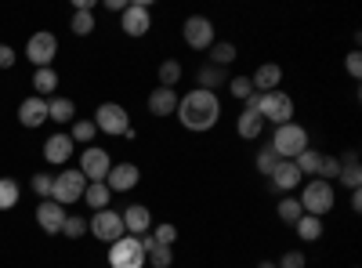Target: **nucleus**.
Instances as JSON below:
<instances>
[{
  "mask_svg": "<svg viewBox=\"0 0 362 268\" xmlns=\"http://www.w3.org/2000/svg\"><path fill=\"white\" fill-rule=\"evenodd\" d=\"M174 116H177V124L185 127V131L203 134V131H214V127H218V120H221V102H218L214 91L192 87L189 95L177 98V112H174Z\"/></svg>",
  "mask_w": 362,
  "mask_h": 268,
  "instance_id": "obj_1",
  "label": "nucleus"
},
{
  "mask_svg": "<svg viewBox=\"0 0 362 268\" xmlns=\"http://www.w3.org/2000/svg\"><path fill=\"white\" fill-rule=\"evenodd\" d=\"M90 120H95V127H98L102 134H109V138H138V131L131 127L127 109L119 105V102H102Z\"/></svg>",
  "mask_w": 362,
  "mask_h": 268,
  "instance_id": "obj_2",
  "label": "nucleus"
},
{
  "mask_svg": "<svg viewBox=\"0 0 362 268\" xmlns=\"http://www.w3.org/2000/svg\"><path fill=\"white\" fill-rule=\"evenodd\" d=\"M297 203H300V211H305V214L326 218L329 211H334V203H337V192H334V185H329V182L312 177V182H305V189H300Z\"/></svg>",
  "mask_w": 362,
  "mask_h": 268,
  "instance_id": "obj_3",
  "label": "nucleus"
},
{
  "mask_svg": "<svg viewBox=\"0 0 362 268\" xmlns=\"http://www.w3.org/2000/svg\"><path fill=\"white\" fill-rule=\"evenodd\" d=\"M308 145H312V141H308V131H305V127H300V124H283V127H276L268 148H272L279 160H297Z\"/></svg>",
  "mask_w": 362,
  "mask_h": 268,
  "instance_id": "obj_4",
  "label": "nucleus"
},
{
  "mask_svg": "<svg viewBox=\"0 0 362 268\" xmlns=\"http://www.w3.org/2000/svg\"><path fill=\"white\" fill-rule=\"evenodd\" d=\"M257 112L261 120L272 124V127H283V124H293V98L286 91H268V95H257Z\"/></svg>",
  "mask_w": 362,
  "mask_h": 268,
  "instance_id": "obj_5",
  "label": "nucleus"
},
{
  "mask_svg": "<svg viewBox=\"0 0 362 268\" xmlns=\"http://www.w3.org/2000/svg\"><path fill=\"white\" fill-rule=\"evenodd\" d=\"M181 40H185V47H192V51H210L218 44L214 22H210L206 15H189L185 22H181Z\"/></svg>",
  "mask_w": 362,
  "mask_h": 268,
  "instance_id": "obj_6",
  "label": "nucleus"
},
{
  "mask_svg": "<svg viewBox=\"0 0 362 268\" xmlns=\"http://www.w3.org/2000/svg\"><path fill=\"white\" fill-rule=\"evenodd\" d=\"M83 189H87V177L80 170H62V174H54V182H51V199L58 206H69V203L83 199Z\"/></svg>",
  "mask_w": 362,
  "mask_h": 268,
  "instance_id": "obj_7",
  "label": "nucleus"
},
{
  "mask_svg": "<svg viewBox=\"0 0 362 268\" xmlns=\"http://www.w3.org/2000/svg\"><path fill=\"white\" fill-rule=\"evenodd\" d=\"M145 250L134 235H124V240L109 243V268H145Z\"/></svg>",
  "mask_w": 362,
  "mask_h": 268,
  "instance_id": "obj_8",
  "label": "nucleus"
},
{
  "mask_svg": "<svg viewBox=\"0 0 362 268\" xmlns=\"http://www.w3.org/2000/svg\"><path fill=\"white\" fill-rule=\"evenodd\" d=\"M54 54H58V37L51 33V29H40V33L29 37V44H25V58H29V62H33L37 69H51Z\"/></svg>",
  "mask_w": 362,
  "mask_h": 268,
  "instance_id": "obj_9",
  "label": "nucleus"
},
{
  "mask_svg": "<svg viewBox=\"0 0 362 268\" xmlns=\"http://www.w3.org/2000/svg\"><path fill=\"white\" fill-rule=\"evenodd\" d=\"M119 29H124V37H145L153 29V8H148V0H134V4L124 8Z\"/></svg>",
  "mask_w": 362,
  "mask_h": 268,
  "instance_id": "obj_10",
  "label": "nucleus"
},
{
  "mask_svg": "<svg viewBox=\"0 0 362 268\" xmlns=\"http://www.w3.org/2000/svg\"><path fill=\"white\" fill-rule=\"evenodd\" d=\"M87 232L95 235V240H102V243H116V240H124V218H119L116 211H98L95 218L87 221Z\"/></svg>",
  "mask_w": 362,
  "mask_h": 268,
  "instance_id": "obj_11",
  "label": "nucleus"
},
{
  "mask_svg": "<svg viewBox=\"0 0 362 268\" xmlns=\"http://www.w3.org/2000/svg\"><path fill=\"white\" fill-rule=\"evenodd\" d=\"M109 167H112V160H109V153L102 145H87L80 153V174L87 177V182H105Z\"/></svg>",
  "mask_w": 362,
  "mask_h": 268,
  "instance_id": "obj_12",
  "label": "nucleus"
},
{
  "mask_svg": "<svg viewBox=\"0 0 362 268\" xmlns=\"http://www.w3.org/2000/svg\"><path fill=\"white\" fill-rule=\"evenodd\" d=\"M138 182H141V170H138V163H131V160L112 163V167H109V177H105L109 192H131Z\"/></svg>",
  "mask_w": 362,
  "mask_h": 268,
  "instance_id": "obj_13",
  "label": "nucleus"
},
{
  "mask_svg": "<svg viewBox=\"0 0 362 268\" xmlns=\"http://www.w3.org/2000/svg\"><path fill=\"white\" fill-rule=\"evenodd\" d=\"M261 131H264V120L257 112V98H250V102H243V112H239V120H235V134L243 141H257Z\"/></svg>",
  "mask_w": 362,
  "mask_h": 268,
  "instance_id": "obj_14",
  "label": "nucleus"
},
{
  "mask_svg": "<svg viewBox=\"0 0 362 268\" xmlns=\"http://www.w3.org/2000/svg\"><path fill=\"white\" fill-rule=\"evenodd\" d=\"M47 120H51V116H47V98H37V95L22 98V105H18V124H22V127L37 131V127H44Z\"/></svg>",
  "mask_w": 362,
  "mask_h": 268,
  "instance_id": "obj_15",
  "label": "nucleus"
},
{
  "mask_svg": "<svg viewBox=\"0 0 362 268\" xmlns=\"http://www.w3.org/2000/svg\"><path fill=\"white\" fill-rule=\"evenodd\" d=\"M119 218H124V232L134 235V240H138V235H148V232H153V211H148L145 203H131Z\"/></svg>",
  "mask_w": 362,
  "mask_h": 268,
  "instance_id": "obj_16",
  "label": "nucleus"
},
{
  "mask_svg": "<svg viewBox=\"0 0 362 268\" xmlns=\"http://www.w3.org/2000/svg\"><path fill=\"white\" fill-rule=\"evenodd\" d=\"M37 225H40V232H47V235H62L66 206H58L54 199H44V203L37 206Z\"/></svg>",
  "mask_w": 362,
  "mask_h": 268,
  "instance_id": "obj_17",
  "label": "nucleus"
},
{
  "mask_svg": "<svg viewBox=\"0 0 362 268\" xmlns=\"http://www.w3.org/2000/svg\"><path fill=\"white\" fill-rule=\"evenodd\" d=\"M73 138L69 134H51L47 141H44V160L47 163H54V167H62V163H69L73 160Z\"/></svg>",
  "mask_w": 362,
  "mask_h": 268,
  "instance_id": "obj_18",
  "label": "nucleus"
},
{
  "mask_svg": "<svg viewBox=\"0 0 362 268\" xmlns=\"http://www.w3.org/2000/svg\"><path fill=\"white\" fill-rule=\"evenodd\" d=\"M268 182H272V189H279V192H293L305 177H300V170L293 167V160H279L276 170L268 174Z\"/></svg>",
  "mask_w": 362,
  "mask_h": 268,
  "instance_id": "obj_19",
  "label": "nucleus"
},
{
  "mask_svg": "<svg viewBox=\"0 0 362 268\" xmlns=\"http://www.w3.org/2000/svg\"><path fill=\"white\" fill-rule=\"evenodd\" d=\"M250 83H254V91H257V95L279 91V83H283V69H279L276 62H264V66H257V69H254Z\"/></svg>",
  "mask_w": 362,
  "mask_h": 268,
  "instance_id": "obj_20",
  "label": "nucleus"
},
{
  "mask_svg": "<svg viewBox=\"0 0 362 268\" xmlns=\"http://www.w3.org/2000/svg\"><path fill=\"white\" fill-rule=\"evenodd\" d=\"M177 91H170V87H153L148 91V112L153 116H174L177 112Z\"/></svg>",
  "mask_w": 362,
  "mask_h": 268,
  "instance_id": "obj_21",
  "label": "nucleus"
},
{
  "mask_svg": "<svg viewBox=\"0 0 362 268\" xmlns=\"http://www.w3.org/2000/svg\"><path fill=\"white\" fill-rule=\"evenodd\" d=\"M109 199H112V192H109V185L105 182H87V189H83V203L90 206V211H109Z\"/></svg>",
  "mask_w": 362,
  "mask_h": 268,
  "instance_id": "obj_22",
  "label": "nucleus"
},
{
  "mask_svg": "<svg viewBox=\"0 0 362 268\" xmlns=\"http://www.w3.org/2000/svg\"><path fill=\"white\" fill-rule=\"evenodd\" d=\"M47 116L54 124H73L76 120V105H73V98H47Z\"/></svg>",
  "mask_w": 362,
  "mask_h": 268,
  "instance_id": "obj_23",
  "label": "nucleus"
},
{
  "mask_svg": "<svg viewBox=\"0 0 362 268\" xmlns=\"http://www.w3.org/2000/svg\"><path fill=\"white\" fill-rule=\"evenodd\" d=\"M181 62L177 58H163L160 62V69H156V80H160V87H170V91H177V83H181Z\"/></svg>",
  "mask_w": 362,
  "mask_h": 268,
  "instance_id": "obj_24",
  "label": "nucleus"
},
{
  "mask_svg": "<svg viewBox=\"0 0 362 268\" xmlns=\"http://www.w3.org/2000/svg\"><path fill=\"white\" fill-rule=\"evenodd\" d=\"M337 177H341V185H348L351 192H355V189H362V167H358V156H355V153H348V156H344V163H341V174H337Z\"/></svg>",
  "mask_w": 362,
  "mask_h": 268,
  "instance_id": "obj_25",
  "label": "nucleus"
},
{
  "mask_svg": "<svg viewBox=\"0 0 362 268\" xmlns=\"http://www.w3.org/2000/svg\"><path fill=\"white\" fill-rule=\"evenodd\" d=\"M293 228H297V240H300V243H315V240H322V218L300 214V221H297Z\"/></svg>",
  "mask_w": 362,
  "mask_h": 268,
  "instance_id": "obj_26",
  "label": "nucleus"
},
{
  "mask_svg": "<svg viewBox=\"0 0 362 268\" xmlns=\"http://www.w3.org/2000/svg\"><path fill=\"white\" fill-rule=\"evenodd\" d=\"M33 91H37V98H47V95L54 98V91H58V73H54V66L33 73Z\"/></svg>",
  "mask_w": 362,
  "mask_h": 268,
  "instance_id": "obj_27",
  "label": "nucleus"
},
{
  "mask_svg": "<svg viewBox=\"0 0 362 268\" xmlns=\"http://www.w3.org/2000/svg\"><path fill=\"white\" fill-rule=\"evenodd\" d=\"M293 167L300 170V177H312V174L319 177V167H322V153H319V148H312V145H308L305 153H300V156L293 160Z\"/></svg>",
  "mask_w": 362,
  "mask_h": 268,
  "instance_id": "obj_28",
  "label": "nucleus"
},
{
  "mask_svg": "<svg viewBox=\"0 0 362 268\" xmlns=\"http://www.w3.org/2000/svg\"><path fill=\"white\" fill-rule=\"evenodd\" d=\"M206 54H210V66H218V69H225V66H232V62H235V54H239V51H235V44H228V40L221 44V40H218V44L210 47Z\"/></svg>",
  "mask_w": 362,
  "mask_h": 268,
  "instance_id": "obj_29",
  "label": "nucleus"
},
{
  "mask_svg": "<svg viewBox=\"0 0 362 268\" xmlns=\"http://www.w3.org/2000/svg\"><path fill=\"white\" fill-rule=\"evenodd\" d=\"M196 83L203 87V91H214V87H221L225 83V69H218V66H203L199 73H196Z\"/></svg>",
  "mask_w": 362,
  "mask_h": 268,
  "instance_id": "obj_30",
  "label": "nucleus"
},
{
  "mask_svg": "<svg viewBox=\"0 0 362 268\" xmlns=\"http://www.w3.org/2000/svg\"><path fill=\"white\" fill-rule=\"evenodd\" d=\"M276 214H279V221H283V225H297L305 211H300V203H297L293 196H283V199H279V206H276Z\"/></svg>",
  "mask_w": 362,
  "mask_h": 268,
  "instance_id": "obj_31",
  "label": "nucleus"
},
{
  "mask_svg": "<svg viewBox=\"0 0 362 268\" xmlns=\"http://www.w3.org/2000/svg\"><path fill=\"white\" fill-rule=\"evenodd\" d=\"M18 196H22V189H18L15 177H0V211H11L18 203Z\"/></svg>",
  "mask_w": 362,
  "mask_h": 268,
  "instance_id": "obj_32",
  "label": "nucleus"
},
{
  "mask_svg": "<svg viewBox=\"0 0 362 268\" xmlns=\"http://www.w3.org/2000/svg\"><path fill=\"white\" fill-rule=\"evenodd\" d=\"M69 29L76 37H90V33H95V11H73Z\"/></svg>",
  "mask_w": 362,
  "mask_h": 268,
  "instance_id": "obj_33",
  "label": "nucleus"
},
{
  "mask_svg": "<svg viewBox=\"0 0 362 268\" xmlns=\"http://www.w3.org/2000/svg\"><path fill=\"white\" fill-rule=\"evenodd\" d=\"M228 91H232L239 102H250V98H257V91H254L250 76H232V80H228Z\"/></svg>",
  "mask_w": 362,
  "mask_h": 268,
  "instance_id": "obj_34",
  "label": "nucleus"
},
{
  "mask_svg": "<svg viewBox=\"0 0 362 268\" xmlns=\"http://www.w3.org/2000/svg\"><path fill=\"white\" fill-rule=\"evenodd\" d=\"M153 240L160 243V247H174V240H177V225H170V221H160V225H153Z\"/></svg>",
  "mask_w": 362,
  "mask_h": 268,
  "instance_id": "obj_35",
  "label": "nucleus"
},
{
  "mask_svg": "<svg viewBox=\"0 0 362 268\" xmlns=\"http://www.w3.org/2000/svg\"><path fill=\"white\" fill-rule=\"evenodd\" d=\"M62 235H66V240H80V235H87V218H80V214H66Z\"/></svg>",
  "mask_w": 362,
  "mask_h": 268,
  "instance_id": "obj_36",
  "label": "nucleus"
},
{
  "mask_svg": "<svg viewBox=\"0 0 362 268\" xmlns=\"http://www.w3.org/2000/svg\"><path fill=\"white\" fill-rule=\"evenodd\" d=\"M145 261L153 264V268H170V264H174V250H170V247H160V243H156L153 250L145 254Z\"/></svg>",
  "mask_w": 362,
  "mask_h": 268,
  "instance_id": "obj_37",
  "label": "nucleus"
},
{
  "mask_svg": "<svg viewBox=\"0 0 362 268\" xmlns=\"http://www.w3.org/2000/svg\"><path fill=\"white\" fill-rule=\"evenodd\" d=\"M95 134H98L95 120H73V131H69V138H73V141H83V145H87Z\"/></svg>",
  "mask_w": 362,
  "mask_h": 268,
  "instance_id": "obj_38",
  "label": "nucleus"
},
{
  "mask_svg": "<svg viewBox=\"0 0 362 268\" xmlns=\"http://www.w3.org/2000/svg\"><path fill=\"white\" fill-rule=\"evenodd\" d=\"M337 174H341V160H337V156H322L319 182H329V185H334V182H337Z\"/></svg>",
  "mask_w": 362,
  "mask_h": 268,
  "instance_id": "obj_39",
  "label": "nucleus"
},
{
  "mask_svg": "<svg viewBox=\"0 0 362 268\" xmlns=\"http://www.w3.org/2000/svg\"><path fill=\"white\" fill-rule=\"evenodd\" d=\"M276 163H279V156L276 153H272V148L264 145L261 148V153L254 156V167H257V174H272V170H276Z\"/></svg>",
  "mask_w": 362,
  "mask_h": 268,
  "instance_id": "obj_40",
  "label": "nucleus"
},
{
  "mask_svg": "<svg viewBox=\"0 0 362 268\" xmlns=\"http://www.w3.org/2000/svg\"><path fill=\"white\" fill-rule=\"evenodd\" d=\"M51 182H54L51 174H33V177H29V189H33L40 199H51Z\"/></svg>",
  "mask_w": 362,
  "mask_h": 268,
  "instance_id": "obj_41",
  "label": "nucleus"
},
{
  "mask_svg": "<svg viewBox=\"0 0 362 268\" xmlns=\"http://www.w3.org/2000/svg\"><path fill=\"white\" fill-rule=\"evenodd\" d=\"M308 264V257L300 254V250H286L279 261H276V268H305Z\"/></svg>",
  "mask_w": 362,
  "mask_h": 268,
  "instance_id": "obj_42",
  "label": "nucleus"
},
{
  "mask_svg": "<svg viewBox=\"0 0 362 268\" xmlns=\"http://www.w3.org/2000/svg\"><path fill=\"white\" fill-rule=\"evenodd\" d=\"M344 66H348V76H351V80H358V76H362V54H358V51H351Z\"/></svg>",
  "mask_w": 362,
  "mask_h": 268,
  "instance_id": "obj_43",
  "label": "nucleus"
},
{
  "mask_svg": "<svg viewBox=\"0 0 362 268\" xmlns=\"http://www.w3.org/2000/svg\"><path fill=\"white\" fill-rule=\"evenodd\" d=\"M18 62V54H15V47H8V44H0V69H11Z\"/></svg>",
  "mask_w": 362,
  "mask_h": 268,
  "instance_id": "obj_44",
  "label": "nucleus"
},
{
  "mask_svg": "<svg viewBox=\"0 0 362 268\" xmlns=\"http://www.w3.org/2000/svg\"><path fill=\"white\" fill-rule=\"evenodd\" d=\"M105 8H109V11H119V15H124V8H127V0H105Z\"/></svg>",
  "mask_w": 362,
  "mask_h": 268,
  "instance_id": "obj_45",
  "label": "nucleus"
},
{
  "mask_svg": "<svg viewBox=\"0 0 362 268\" xmlns=\"http://www.w3.org/2000/svg\"><path fill=\"white\" fill-rule=\"evenodd\" d=\"M351 211H355V214L362 211V189H355V192H351Z\"/></svg>",
  "mask_w": 362,
  "mask_h": 268,
  "instance_id": "obj_46",
  "label": "nucleus"
},
{
  "mask_svg": "<svg viewBox=\"0 0 362 268\" xmlns=\"http://www.w3.org/2000/svg\"><path fill=\"white\" fill-rule=\"evenodd\" d=\"M257 268H276V261H261Z\"/></svg>",
  "mask_w": 362,
  "mask_h": 268,
  "instance_id": "obj_47",
  "label": "nucleus"
}]
</instances>
